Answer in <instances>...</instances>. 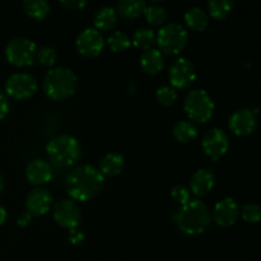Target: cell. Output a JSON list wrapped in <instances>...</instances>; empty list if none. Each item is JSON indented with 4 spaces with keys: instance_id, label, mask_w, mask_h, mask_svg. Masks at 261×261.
Listing matches in <instances>:
<instances>
[{
    "instance_id": "7a4b0ae2",
    "label": "cell",
    "mask_w": 261,
    "mask_h": 261,
    "mask_svg": "<svg viewBox=\"0 0 261 261\" xmlns=\"http://www.w3.org/2000/svg\"><path fill=\"white\" fill-rule=\"evenodd\" d=\"M173 221L181 232L190 236L203 234L211 226V213L203 201L190 199L173 213Z\"/></svg>"
},
{
    "instance_id": "8fae6325",
    "label": "cell",
    "mask_w": 261,
    "mask_h": 261,
    "mask_svg": "<svg viewBox=\"0 0 261 261\" xmlns=\"http://www.w3.org/2000/svg\"><path fill=\"white\" fill-rule=\"evenodd\" d=\"M53 216L56 223L63 228L74 229L78 228L82 221V212L75 201L73 200H60L54 205Z\"/></svg>"
},
{
    "instance_id": "cb8c5ba5",
    "label": "cell",
    "mask_w": 261,
    "mask_h": 261,
    "mask_svg": "<svg viewBox=\"0 0 261 261\" xmlns=\"http://www.w3.org/2000/svg\"><path fill=\"white\" fill-rule=\"evenodd\" d=\"M23 8L25 13L35 19H42L50 12V5L45 0H25Z\"/></svg>"
},
{
    "instance_id": "74e56055",
    "label": "cell",
    "mask_w": 261,
    "mask_h": 261,
    "mask_svg": "<svg viewBox=\"0 0 261 261\" xmlns=\"http://www.w3.org/2000/svg\"><path fill=\"white\" fill-rule=\"evenodd\" d=\"M3 190H4V178L0 176V194H2Z\"/></svg>"
},
{
    "instance_id": "6da1fadb",
    "label": "cell",
    "mask_w": 261,
    "mask_h": 261,
    "mask_svg": "<svg viewBox=\"0 0 261 261\" xmlns=\"http://www.w3.org/2000/svg\"><path fill=\"white\" fill-rule=\"evenodd\" d=\"M105 185V177L98 168L91 165H81L71 170L66 177L68 194L78 201H88L96 198Z\"/></svg>"
},
{
    "instance_id": "e575fe53",
    "label": "cell",
    "mask_w": 261,
    "mask_h": 261,
    "mask_svg": "<svg viewBox=\"0 0 261 261\" xmlns=\"http://www.w3.org/2000/svg\"><path fill=\"white\" fill-rule=\"evenodd\" d=\"M8 111H9V101L4 94L0 93V121L7 116Z\"/></svg>"
},
{
    "instance_id": "d6986e66",
    "label": "cell",
    "mask_w": 261,
    "mask_h": 261,
    "mask_svg": "<svg viewBox=\"0 0 261 261\" xmlns=\"http://www.w3.org/2000/svg\"><path fill=\"white\" fill-rule=\"evenodd\" d=\"M125 160L120 153H107L99 162V172L105 176L109 177H114L121 173L124 170Z\"/></svg>"
},
{
    "instance_id": "7402d4cb",
    "label": "cell",
    "mask_w": 261,
    "mask_h": 261,
    "mask_svg": "<svg viewBox=\"0 0 261 261\" xmlns=\"http://www.w3.org/2000/svg\"><path fill=\"white\" fill-rule=\"evenodd\" d=\"M145 7L147 4L143 0H121L117 3L116 13L126 19H134L144 13Z\"/></svg>"
},
{
    "instance_id": "4fadbf2b",
    "label": "cell",
    "mask_w": 261,
    "mask_h": 261,
    "mask_svg": "<svg viewBox=\"0 0 261 261\" xmlns=\"http://www.w3.org/2000/svg\"><path fill=\"white\" fill-rule=\"evenodd\" d=\"M257 119L252 110H237L229 117V129L239 137H247L256 129Z\"/></svg>"
},
{
    "instance_id": "4316f807",
    "label": "cell",
    "mask_w": 261,
    "mask_h": 261,
    "mask_svg": "<svg viewBox=\"0 0 261 261\" xmlns=\"http://www.w3.org/2000/svg\"><path fill=\"white\" fill-rule=\"evenodd\" d=\"M144 15L148 23L152 25H162L167 19V12L163 7L157 4L147 5L144 9Z\"/></svg>"
},
{
    "instance_id": "f546056e",
    "label": "cell",
    "mask_w": 261,
    "mask_h": 261,
    "mask_svg": "<svg viewBox=\"0 0 261 261\" xmlns=\"http://www.w3.org/2000/svg\"><path fill=\"white\" fill-rule=\"evenodd\" d=\"M38 61L45 66H53L58 60V54H56L55 48L50 47V46H43V47L38 48L37 56H36Z\"/></svg>"
},
{
    "instance_id": "f1b7e54d",
    "label": "cell",
    "mask_w": 261,
    "mask_h": 261,
    "mask_svg": "<svg viewBox=\"0 0 261 261\" xmlns=\"http://www.w3.org/2000/svg\"><path fill=\"white\" fill-rule=\"evenodd\" d=\"M155 98L162 106H172L177 99V91L171 86H163L157 89Z\"/></svg>"
},
{
    "instance_id": "1f68e13d",
    "label": "cell",
    "mask_w": 261,
    "mask_h": 261,
    "mask_svg": "<svg viewBox=\"0 0 261 261\" xmlns=\"http://www.w3.org/2000/svg\"><path fill=\"white\" fill-rule=\"evenodd\" d=\"M171 196H172L173 200H175L176 203L180 204L181 206L190 200V191H189V189L185 188L184 185H176L173 186L172 190H171Z\"/></svg>"
},
{
    "instance_id": "d6a6232c",
    "label": "cell",
    "mask_w": 261,
    "mask_h": 261,
    "mask_svg": "<svg viewBox=\"0 0 261 261\" xmlns=\"http://www.w3.org/2000/svg\"><path fill=\"white\" fill-rule=\"evenodd\" d=\"M69 241H70V244L75 245V246L83 244V241H84L83 232L79 231L78 228L70 229V232H69Z\"/></svg>"
},
{
    "instance_id": "603a6c76",
    "label": "cell",
    "mask_w": 261,
    "mask_h": 261,
    "mask_svg": "<svg viewBox=\"0 0 261 261\" xmlns=\"http://www.w3.org/2000/svg\"><path fill=\"white\" fill-rule=\"evenodd\" d=\"M172 133L175 139L181 143H190L191 140H194L198 137V129H196V126L191 121H188V120L178 121L173 126Z\"/></svg>"
},
{
    "instance_id": "3957f363",
    "label": "cell",
    "mask_w": 261,
    "mask_h": 261,
    "mask_svg": "<svg viewBox=\"0 0 261 261\" xmlns=\"http://www.w3.org/2000/svg\"><path fill=\"white\" fill-rule=\"evenodd\" d=\"M46 153L55 167L68 168L79 161L82 147L76 138L64 134L54 138L47 143Z\"/></svg>"
},
{
    "instance_id": "4dcf8cb0",
    "label": "cell",
    "mask_w": 261,
    "mask_h": 261,
    "mask_svg": "<svg viewBox=\"0 0 261 261\" xmlns=\"http://www.w3.org/2000/svg\"><path fill=\"white\" fill-rule=\"evenodd\" d=\"M241 216L249 223H257L261 219L260 206L255 203H247L241 209Z\"/></svg>"
},
{
    "instance_id": "836d02e7",
    "label": "cell",
    "mask_w": 261,
    "mask_h": 261,
    "mask_svg": "<svg viewBox=\"0 0 261 261\" xmlns=\"http://www.w3.org/2000/svg\"><path fill=\"white\" fill-rule=\"evenodd\" d=\"M61 4L68 8V9L78 10L86 7L87 2L86 0H61Z\"/></svg>"
},
{
    "instance_id": "5bb4252c",
    "label": "cell",
    "mask_w": 261,
    "mask_h": 261,
    "mask_svg": "<svg viewBox=\"0 0 261 261\" xmlns=\"http://www.w3.org/2000/svg\"><path fill=\"white\" fill-rule=\"evenodd\" d=\"M240 216V206L232 198L218 201L213 209V218L221 227H231L237 222Z\"/></svg>"
},
{
    "instance_id": "7c38bea8",
    "label": "cell",
    "mask_w": 261,
    "mask_h": 261,
    "mask_svg": "<svg viewBox=\"0 0 261 261\" xmlns=\"http://www.w3.org/2000/svg\"><path fill=\"white\" fill-rule=\"evenodd\" d=\"M105 38L96 28H87L76 37V48L87 58H96L103 51Z\"/></svg>"
},
{
    "instance_id": "d590c367",
    "label": "cell",
    "mask_w": 261,
    "mask_h": 261,
    "mask_svg": "<svg viewBox=\"0 0 261 261\" xmlns=\"http://www.w3.org/2000/svg\"><path fill=\"white\" fill-rule=\"evenodd\" d=\"M31 223H32V216H31L28 212H25V213H22L19 217H18L17 224L19 227H22V228H24V227H28Z\"/></svg>"
},
{
    "instance_id": "2e32d148",
    "label": "cell",
    "mask_w": 261,
    "mask_h": 261,
    "mask_svg": "<svg viewBox=\"0 0 261 261\" xmlns=\"http://www.w3.org/2000/svg\"><path fill=\"white\" fill-rule=\"evenodd\" d=\"M25 177L32 185H43L53 178V167L45 160H35L25 168Z\"/></svg>"
},
{
    "instance_id": "9a60e30c",
    "label": "cell",
    "mask_w": 261,
    "mask_h": 261,
    "mask_svg": "<svg viewBox=\"0 0 261 261\" xmlns=\"http://www.w3.org/2000/svg\"><path fill=\"white\" fill-rule=\"evenodd\" d=\"M53 204V196L47 189L36 188L25 198V208L31 216H43Z\"/></svg>"
},
{
    "instance_id": "484cf974",
    "label": "cell",
    "mask_w": 261,
    "mask_h": 261,
    "mask_svg": "<svg viewBox=\"0 0 261 261\" xmlns=\"http://www.w3.org/2000/svg\"><path fill=\"white\" fill-rule=\"evenodd\" d=\"M133 43L143 50H149L155 43V33L149 28H139L133 35Z\"/></svg>"
},
{
    "instance_id": "e0dca14e",
    "label": "cell",
    "mask_w": 261,
    "mask_h": 261,
    "mask_svg": "<svg viewBox=\"0 0 261 261\" xmlns=\"http://www.w3.org/2000/svg\"><path fill=\"white\" fill-rule=\"evenodd\" d=\"M216 176L208 168H200L193 175L190 180V188L194 195L205 196L214 188Z\"/></svg>"
},
{
    "instance_id": "44dd1931",
    "label": "cell",
    "mask_w": 261,
    "mask_h": 261,
    "mask_svg": "<svg viewBox=\"0 0 261 261\" xmlns=\"http://www.w3.org/2000/svg\"><path fill=\"white\" fill-rule=\"evenodd\" d=\"M116 9L111 7H102L94 15V25H96L97 31H110L116 25Z\"/></svg>"
},
{
    "instance_id": "8992f818",
    "label": "cell",
    "mask_w": 261,
    "mask_h": 261,
    "mask_svg": "<svg viewBox=\"0 0 261 261\" xmlns=\"http://www.w3.org/2000/svg\"><path fill=\"white\" fill-rule=\"evenodd\" d=\"M161 53L167 55H177L186 47L189 41L188 31L182 24L176 22L167 23L158 31L155 36Z\"/></svg>"
},
{
    "instance_id": "ac0fdd59",
    "label": "cell",
    "mask_w": 261,
    "mask_h": 261,
    "mask_svg": "<svg viewBox=\"0 0 261 261\" xmlns=\"http://www.w3.org/2000/svg\"><path fill=\"white\" fill-rule=\"evenodd\" d=\"M140 65L147 74L157 75L163 70L165 66V56L157 48H149L143 53L140 58Z\"/></svg>"
},
{
    "instance_id": "30bf717a",
    "label": "cell",
    "mask_w": 261,
    "mask_h": 261,
    "mask_svg": "<svg viewBox=\"0 0 261 261\" xmlns=\"http://www.w3.org/2000/svg\"><path fill=\"white\" fill-rule=\"evenodd\" d=\"M204 153L213 160H219L227 153L229 148V137L224 130L213 127L208 130L201 140Z\"/></svg>"
},
{
    "instance_id": "52a82bcc",
    "label": "cell",
    "mask_w": 261,
    "mask_h": 261,
    "mask_svg": "<svg viewBox=\"0 0 261 261\" xmlns=\"http://www.w3.org/2000/svg\"><path fill=\"white\" fill-rule=\"evenodd\" d=\"M8 61L15 66H30L37 56V46L25 37H17L9 41L5 48Z\"/></svg>"
},
{
    "instance_id": "ba28073f",
    "label": "cell",
    "mask_w": 261,
    "mask_h": 261,
    "mask_svg": "<svg viewBox=\"0 0 261 261\" xmlns=\"http://www.w3.org/2000/svg\"><path fill=\"white\" fill-rule=\"evenodd\" d=\"M5 89L15 99H27L37 91V81L28 73H15L8 78Z\"/></svg>"
},
{
    "instance_id": "277c9868",
    "label": "cell",
    "mask_w": 261,
    "mask_h": 261,
    "mask_svg": "<svg viewBox=\"0 0 261 261\" xmlns=\"http://www.w3.org/2000/svg\"><path fill=\"white\" fill-rule=\"evenodd\" d=\"M76 84L78 81L74 71L64 66L51 69L43 78L45 93L55 101H61L73 96L76 89Z\"/></svg>"
},
{
    "instance_id": "8d00e7d4",
    "label": "cell",
    "mask_w": 261,
    "mask_h": 261,
    "mask_svg": "<svg viewBox=\"0 0 261 261\" xmlns=\"http://www.w3.org/2000/svg\"><path fill=\"white\" fill-rule=\"evenodd\" d=\"M7 221V211L3 205H0V226Z\"/></svg>"
},
{
    "instance_id": "9c48e42d",
    "label": "cell",
    "mask_w": 261,
    "mask_h": 261,
    "mask_svg": "<svg viewBox=\"0 0 261 261\" xmlns=\"http://www.w3.org/2000/svg\"><path fill=\"white\" fill-rule=\"evenodd\" d=\"M168 78L173 88L185 89L193 84L196 78V69L193 61L186 58H180L173 61L170 66Z\"/></svg>"
},
{
    "instance_id": "5b68a950",
    "label": "cell",
    "mask_w": 261,
    "mask_h": 261,
    "mask_svg": "<svg viewBox=\"0 0 261 261\" xmlns=\"http://www.w3.org/2000/svg\"><path fill=\"white\" fill-rule=\"evenodd\" d=\"M184 110L191 121L204 124L212 119L216 105L208 92L204 89H194L186 94Z\"/></svg>"
},
{
    "instance_id": "ffe728a7",
    "label": "cell",
    "mask_w": 261,
    "mask_h": 261,
    "mask_svg": "<svg viewBox=\"0 0 261 261\" xmlns=\"http://www.w3.org/2000/svg\"><path fill=\"white\" fill-rule=\"evenodd\" d=\"M185 22L190 30L201 32L208 27L209 17L200 7H193L185 13Z\"/></svg>"
},
{
    "instance_id": "83f0119b",
    "label": "cell",
    "mask_w": 261,
    "mask_h": 261,
    "mask_svg": "<svg viewBox=\"0 0 261 261\" xmlns=\"http://www.w3.org/2000/svg\"><path fill=\"white\" fill-rule=\"evenodd\" d=\"M109 46L114 53H121V51H125L130 46V42L132 40L129 38V36L125 32H121V31H116V32L112 33L109 37Z\"/></svg>"
},
{
    "instance_id": "d4e9b609",
    "label": "cell",
    "mask_w": 261,
    "mask_h": 261,
    "mask_svg": "<svg viewBox=\"0 0 261 261\" xmlns=\"http://www.w3.org/2000/svg\"><path fill=\"white\" fill-rule=\"evenodd\" d=\"M208 9L216 19H226L233 10V3L231 0H212L208 3Z\"/></svg>"
}]
</instances>
